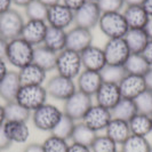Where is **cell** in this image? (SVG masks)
<instances>
[{
	"label": "cell",
	"mask_w": 152,
	"mask_h": 152,
	"mask_svg": "<svg viewBox=\"0 0 152 152\" xmlns=\"http://www.w3.org/2000/svg\"><path fill=\"white\" fill-rule=\"evenodd\" d=\"M7 44L8 41L0 37V60L6 58V52H7Z\"/></svg>",
	"instance_id": "cell-47"
},
{
	"label": "cell",
	"mask_w": 152,
	"mask_h": 152,
	"mask_svg": "<svg viewBox=\"0 0 152 152\" xmlns=\"http://www.w3.org/2000/svg\"><path fill=\"white\" fill-rule=\"evenodd\" d=\"M5 122H6V115H5V107H4V105H1V104H0V127H2Z\"/></svg>",
	"instance_id": "cell-53"
},
{
	"label": "cell",
	"mask_w": 152,
	"mask_h": 152,
	"mask_svg": "<svg viewBox=\"0 0 152 152\" xmlns=\"http://www.w3.org/2000/svg\"><path fill=\"white\" fill-rule=\"evenodd\" d=\"M83 69L93 70V71H101L107 65V60L103 48L99 46L91 45L80 53Z\"/></svg>",
	"instance_id": "cell-17"
},
{
	"label": "cell",
	"mask_w": 152,
	"mask_h": 152,
	"mask_svg": "<svg viewBox=\"0 0 152 152\" xmlns=\"http://www.w3.org/2000/svg\"><path fill=\"white\" fill-rule=\"evenodd\" d=\"M47 97L48 94L44 85H28L20 88L15 101L29 111L33 112L47 103Z\"/></svg>",
	"instance_id": "cell-2"
},
{
	"label": "cell",
	"mask_w": 152,
	"mask_h": 152,
	"mask_svg": "<svg viewBox=\"0 0 152 152\" xmlns=\"http://www.w3.org/2000/svg\"><path fill=\"white\" fill-rule=\"evenodd\" d=\"M91 105H93V97L77 89L73 95H71L66 101H64L62 111L65 115L78 122L83 120L84 115Z\"/></svg>",
	"instance_id": "cell-8"
},
{
	"label": "cell",
	"mask_w": 152,
	"mask_h": 152,
	"mask_svg": "<svg viewBox=\"0 0 152 152\" xmlns=\"http://www.w3.org/2000/svg\"><path fill=\"white\" fill-rule=\"evenodd\" d=\"M0 152H1V151H0Z\"/></svg>",
	"instance_id": "cell-58"
},
{
	"label": "cell",
	"mask_w": 152,
	"mask_h": 152,
	"mask_svg": "<svg viewBox=\"0 0 152 152\" xmlns=\"http://www.w3.org/2000/svg\"><path fill=\"white\" fill-rule=\"evenodd\" d=\"M42 148L45 152H68L69 143L66 140L50 134L42 142Z\"/></svg>",
	"instance_id": "cell-37"
},
{
	"label": "cell",
	"mask_w": 152,
	"mask_h": 152,
	"mask_svg": "<svg viewBox=\"0 0 152 152\" xmlns=\"http://www.w3.org/2000/svg\"><path fill=\"white\" fill-rule=\"evenodd\" d=\"M99 72L104 83H112V84H119L122 78L127 75L122 65H110V64H107Z\"/></svg>",
	"instance_id": "cell-35"
},
{
	"label": "cell",
	"mask_w": 152,
	"mask_h": 152,
	"mask_svg": "<svg viewBox=\"0 0 152 152\" xmlns=\"http://www.w3.org/2000/svg\"><path fill=\"white\" fill-rule=\"evenodd\" d=\"M124 68L127 75H135V76H144L150 69V65L146 63L142 54L132 53L128 56L127 61L125 62Z\"/></svg>",
	"instance_id": "cell-31"
},
{
	"label": "cell",
	"mask_w": 152,
	"mask_h": 152,
	"mask_svg": "<svg viewBox=\"0 0 152 152\" xmlns=\"http://www.w3.org/2000/svg\"><path fill=\"white\" fill-rule=\"evenodd\" d=\"M31 1H33V0H12V2H13L15 6H18V7H24V8L29 5Z\"/></svg>",
	"instance_id": "cell-50"
},
{
	"label": "cell",
	"mask_w": 152,
	"mask_h": 152,
	"mask_svg": "<svg viewBox=\"0 0 152 152\" xmlns=\"http://www.w3.org/2000/svg\"><path fill=\"white\" fill-rule=\"evenodd\" d=\"M12 142L9 141V138L6 136L4 128L0 127V151H4V150H7L12 146Z\"/></svg>",
	"instance_id": "cell-41"
},
{
	"label": "cell",
	"mask_w": 152,
	"mask_h": 152,
	"mask_svg": "<svg viewBox=\"0 0 152 152\" xmlns=\"http://www.w3.org/2000/svg\"><path fill=\"white\" fill-rule=\"evenodd\" d=\"M63 115V111L54 104L46 103L31 113L33 126L42 132H52Z\"/></svg>",
	"instance_id": "cell-3"
},
{
	"label": "cell",
	"mask_w": 152,
	"mask_h": 152,
	"mask_svg": "<svg viewBox=\"0 0 152 152\" xmlns=\"http://www.w3.org/2000/svg\"><path fill=\"white\" fill-rule=\"evenodd\" d=\"M151 144L146 137L130 135L121 144L120 152H149Z\"/></svg>",
	"instance_id": "cell-32"
},
{
	"label": "cell",
	"mask_w": 152,
	"mask_h": 152,
	"mask_svg": "<svg viewBox=\"0 0 152 152\" xmlns=\"http://www.w3.org/2000/svg\"><path fill=\"white\" fill-rule=\"evenodd\" d=\"M102 13H118L125 8V0H99L97 1Z\"/></svg>",
	"instance_id": "cell-39"
},
{
	"label": "cell",
	"mask_w": 152,
	"mask_h": 152,
	"mask_svg": "<svg viewBox=\"0 0 152 152\" xmlns=\"http://www.w3.org/2000/svg\"><path fill=\"white\" fill-rule=\"evenodd\" d=\"M149 152H152V145H151V148H150V151Z\"/></svg>",
	"instance_id": "cell-57"
},
{
	"label": "cell",
	"mask_w": 152,
	"mask_h": 152,
	"mask_svg": "<svg viewBox=\"0 0 152 152\" xmlns=\"http://www.w3.org/2000/svg\"><path fill=\"white\" fill-rule=\"evenodd\" d=\"M96 136H97V133H95L89 127H87L83 121H78L76 122V126L72 132L71 141L73 143L91 146Z\"/></svg>",
	"instance_id": "cell-30"
},
{
	"label": "cell",
	"mask_w": 152,
	"mask_h": 152,
	"mask_svg": "<svg viewBox=\"0 0 152 152\" xmlns=\"http://www.w3.org/2000/svg\"><path fill=\"white\" fill-rule=\"evenodd\" d=\"M24 152H45L42 144H39V143H31L28 144L26 148L24 149Z\"/></svg>",
	"instance_id": "cell-44"
},
{
	"label": "cell",
	"mask_w": 152,
	"mask_h": 152,
	"mask_svg": "<svg viewBox=\"0 0 152 152\" xmlns=\"http://www.w3.org/2000/svg\"><path fill=\"white\" fill-rule=\"evenodd\" d=\"M119 88L121 96L125 99H135L144 91H146V86L143 76L135 75H126L119 83Z\"/></svg>",
	"instance_id": "cell-18"
},
{
	"label": "cell",
	"mask_w": 152,
	"mask_h": 152,
	"mask_svg": "<svg viewBox=\"0 0 152 152\" xmlns=\"http://www.w3.org/2000/svg\"><path fill=\"white\" fill-rule=\"evenodd\" d=\"M101 32L109 39L124 38L129 30L122 13H102L99 25Z\"/></svg>",
	"instance_id": "cell-5"
},
{
	"label": "cell",
	"mask_w": 152,
	"mask_h": 152,
	"mask_svg": "<svg viewBox=\"0 0 152 152\" xmlns=\"http://www.w3.org/2000/svg\"><path fill=\"white\" fill-rule=\"evenodd\" d=\"M45 88L48 96L56 101L64 102L77 91V85L73 79L56 73L46 81Z\"/></svg>",
	"instance_id": "cell-6"
},
{
	"label": "cell",
	"mask_w": 152,
	"mask_h": 152,
	"mask_svg": "<svg viewBox=\"0 0 152 152\" xmlns=\"http://www.w3.org/2000/svg\"><path fill=\"white\" fill-rule=\"evenodd\" d=\"M105 135H107L117 144L121 145L132 135L128 121L112 118L105 128Z\"/></svg>",
	"instance_id": "cell-23"
},
{
	"label": "cell",
	"mask_w": 152,
	"mask_h": 152,
	"mask_svg": "<svg viewBox=\"0 0 152 152\" xmlns=\"http://www.w3.org/2000/svg\"><path fill=\"white\" fill-rule=\"evenodd\" d=\"M42 45L55 53L62 52L66 48V31L48 25Z\"/></svg>",
	"instance_id": "cell-25"
},
{
	"label": "cell",
	"mask_w": 152,
	"mask_h": 152,
	"mask_svg": "<svg viewBox=\"0 0 152 152\" xmlns=\"http://www.w3.org/2000/svg\"><path fill=\"white\" fill-rule=\"evenodd\" d=\"M57 54L58 53H55L44 45L37 46L34 47L33 52V63L44 69L46 72H49L52 70H55Z\"/></svg>",
	"instance_id": "cell-24"
},
{
	"label": "cell",
	"mask_w": 152,
	"mask_h": 152,
	"mask_svg": "<svg viewBox=\"0 0 152 152\" xmlns=\"http://www.w3.org/2000/svg\"><path fill=\"white\" fill-rule=\"evenodd\" d=\"M103 84V79L99 71H93V70H86L84 69L80 75L77 77V89L86 95L94 96L96 91H99L101 85Z\"/></svg>",
	"instance_id": "cell-15"
},
{
	"label": "cell",
	"mask_w": 152,
	"mask_h": 152,
	"mask_svg": "<svg viewBox=\"0 0 152 152\" xmlns=\"http://www.w3.org/2000/svg\"><path fill=\"white\" fill-rule=\"evenodd\" d=\"M6 136L12 143L22 144L25 143L30 136V128L26 122L21 121H6L2 126Z\"/></svg>",
	"instance_id": "cell-22"
},
{
	"label": "cell",
	"mask_w": 152,
	"mask_h": 152,
	"mask_svg": "<svg viewBox=\"0 0 152 152\" xmlns=\"http://www.w3.org/2000/svg\"><path fill=\"white\" fill-rule=\"evenodd\" d=\"M24 23L22 14L18 10L10 8L0 15V37L7 41L21 37Z\"/></svg>",
	"instance_id": "cell-7"
},
{
	"label": "cell",
	"mask_w": 152,
	"mask_h": 152,
	"mask_svg": "<svg viewBox=\"0 0 152 152\" xmlns=\"http://www.w3.org/2000/svg\"><path fill=\"white\" fill-rule=\"evenodd\" d=\"M33 52L34 47L23 38L18 37L8 41L5 60H7L10 65L20 70L33 62Z\"/></svg>",
	"instance_id": "cell-1"
},
{
	"label": "cell",
	"mask_w": 152,
	"mask_h": 152,
	"mask_svg": "<svg viewBox=\"0 0 152 152\" xmlns=\"http://www.w3.org/2000/svg\"><path fill=\"white\" fill-rule=\"evenodd\" d=\"M150 118H151V133H152V114L150 115Z\"/></svg>",
	"instance_id": "cell-55"
},
{
	"label": "cell",
	"mask_w": 152,
	"mask_h": 152,
	"mask_svg": "<svg viewBox=\"0 0 152 152\" xmlns=\"http://www.w3.org/2000/svg\"><path fill=\"white\" fill-rule=\"evenodd\" d=\"M122 15L129 29H144L150 20L143 6H125Z\"/></svg>",
	"instance_id": "cell-21"
},
{
	"label": "cell",
	"mask_w": 152,
	"mask_h": 152,
	"mask_svg": "<svg viewBox=\"0 0 152 152\" xmlns=\"http://www.w3.org/2000/svg\"><path fill=\"white\" fill-rule=\"evenodd\" d=\"M22 87L18 72L17 71H8L4 79L0 81V97L6 103L15 101L16 95Z\"/></svg>",
	"instance_id": "cell-19"
},
{
	"label": "cell",
	"mask_w": 152,
	"mask_h": 152,
	"mask_svg": "<svg viewBox=\"0 0 152 152\" xmlns=\"http://www.w3.org/2000/svg\"><path fill=\"white\" fill-rule=\"evenodd\" d=\"M89 1H94V2H97L99 0H89Z\"/></svg>",
	"instance_id": "cell-56"
},
{
	"label": "cell",
	"mask_w": 152,
	"mask_h": 152,
	"mask_svg": "<svg viewBox=\"0 0 152 152\" xmlns=\"http://www.w3.org/2000/svg\"><path fill=\"white\" fill-rule=\"evenodd\" d=\"M8 71L9 70L7 69V64H6L5 60H0V81L4 79V77L6 76Z\"/></svg>",
	"instance_id": "cell-48"
},
{
	"label": "cell",
	"mask_w": 152,
	"mask_h": 152,
	"mask_svg": "<svg viewBox=\"0 0 152 152\" xmlns=\"http://www.w3.org/2000/svg\"><path fill=\"white\" fill-rule=\"evenodd\" d=\"M40 2H42L45 6L47 7H52L54 5H57V4H60L61 2V0H39Z\"/></svg>",
	"instance_id": "cell-54"
},
{
	"label": "cell",
	"mask_w": 152,
	"mask_h": 152,
	"mask_svg": "<svg viewBox=\"0 0 152 152\" xmlns=\"http://www.w3.org/2000/svg\"><path fill=\"white\" fill-rule=\"evenodd\" d=\"M143 78H144L146 89H149V91H152V68H150L148 70V72L143 76Z\"/></svg>",
	"instance_id": "cell-45"
},
{
	"label": "cell",
	"mask_w": 152,
	"mask_h": 152,
	"mask_svg": "<svg viewBox=\"0 0 152 152\" xmlns=\"http://www.w3.org/2000/svg\"><path fill=\"white\" fill-rule=\"evenodd\" d=\"M93 45L91 30L81 26H73L66 31V48L77 53H81L87 47Z\"/></svg>",
	"instance_id": "cell-13"
},
{
	"label": "cell",
	"mask_w": 152,
	"mask_h": 152,
	"mask_svg": "<svg viewBox=\"0 0 152 152\" xmlns=\"http://www.w3.org/2000/svg\"><path fill=\"white\" fill-rule=\"evenodd\" d=\"M142 6L145 9V12L148 13V15L152 17V0H144Z\"/></svg>",
	"instance_id": "cell-49"
},
{
	"label": "cell",
	"mask_w": 152,
	"mask_h": 152,
	"mask_svg": "<svg viewBox=\"0 0 152 152\" xmlns=\"http://www.w3.org/2000/svg\"><path fill=\"white\" fill-rule=\"evenodd\" d=\"M68 152H91V151L89 146H86V145H81L72 142L71 144H69Z\"/></svg>",
	"instance_id": "cell-43"
},
{
	"label": "cell",
	"mask_w": 152,
	"mask_h": 152,
	"mask_svg": "<svg viewBox=\"0 0 152 152\" xmlns=\"http://www.w3.org/2000/svg\"><path fill=\"white\" fill-rule=\"evenodd\" d=\"M112 119L111 110L101 107L99 104H93L89 110L86 112L83 120L87 127H89L95 133L105 130L110 120Z\"/></svg>",
	"instance_id": "cell-11"
},
{
	"label": "cell",
	"mask_w": 152,
	"mask_h": 152,
	"mask_svg": "<svg viewBox=\"0 0 152 152\" xmlns=\"http://www.w3.org/2000/svg\"><path fill=\"white\" fill-rule=\"evenodd\" d=\"M75 126H76V121L63 113L60 121L56 124V126L50 132V134L68 141V140H71V135H72Z\"/></svg>",
	"instance_id": "cell-33"
},
{
	"label": "cell",
	"mask_w": 152,
	"mask_h": 152,
	"mask_svg": "<svg viewBox=\"0 0 152 152\" xmlns=\"http://www.w3.org/2000/svg\"><path fill=\"white\" fill-rule=\"evenodd\" d=\"M101 15L102 12L97 2L87 0L81 7L75 12V24L77 26L91 30L96 25H99Z\"/></svg>",
	"instance_id": "cell-10"
},
{
	"label": "cell",
	"mask_w": 152,
	"mask_h": 152,
	"mask_svg": "<svg viewBox=\"0 0 152 152\" xmlns=\"http://www.w3.org/2000/svg\"><path fill=\"white\" fill-rule=\"evenodd\" d=\"M89 148L91 152H118V144L107 135H97Z\"/></svg>",
	"instance_id": "cell-36"
},
{
	"label": "cell",
	"mask_w": 152,
	"mask_h": 152,
	"mask_svg": "<svg viewBox=\"0 0 152 152\" xmlns=\"http://www.w3.org/2000/svg\"><path fill=\"white\" fill-rule=\"evenodd\" d=\"M124 39L129 48L130 53L134 54L142 53V50L150 40L144 29H129L125 34Z\"/></svg>",
	"instance_id": "cell-26"
},
{
	"label": "cell",
	"mask_w": 152,
	"mask_h": 152,
	"mask_svg": "<svg viewBox=\"0 0 152 152\" xmlns=\"http://www.w3.org/2000/svg\"><path fill=\"white\" fill-rule=\"evenodd\" d=\"M135 101V104L137 107V112L138 113L148 114L151 115L152 114V91L146 89L141 95H138Z\"/></svg>",
	"instance_id": "cell-38"
},
{
	"label": "cell",
	"mask_w": 152,
	"mask_h": 152,
	"mask_svg": "<svg viewBox=\"0 0 152 152\" xmlns=\"http://www.w3.org/2000/svg\"><path fill=\"white\" fill-rule=\"evenodd\" d=\"M46 22L49 26L65 30L75 23V12L60 2L52 7H48Z\"/></svg>",
	"instance_id": "cell-12"
},
{
	"label": "cell",
	"mask_w": 152,
	"mask_h": 152,
	"mask_svg": "<svg viewBox=\"0 0 152 152\" xmlns=\"http://www.w3.org/2000/svg\"><path fill=\"white\" fill-rule=\"evenodd\" d=\"M141 54L144 57L146 63L150 65V68H152V39L149 40V42L146 44V46L144 47V49L142 50Z\"/></svg>",
	"instance_id": "cell-40"
},
{
	"label": "cell",
	"mask_w": 152,
	"mask_h": 152,
	"mask_svg": "<svg viewBox=\"0 0 152 152\" xmlns=\"http://www.w3.org/2000/svg\"><path fill=\"white\" fill-rule=\"evenodd\" d=\"M136 113L138 112H137L135 101L130 99H125V97H121V99L111 110L112 118L121 119L125 121H129Z\"/></svg>",
	"instance_id": "cell-27"
},
{
	"label": "cell",
	"mask_w": 152,
	"mask_h": 152,
	"mask_svg": "<svg viewBox=\"0 0 152 152\" xmlns=\"http://www.w3.org/2000/svg\"><path fill=\"white\" fill-rule=\"evenodd\" d=\"M128 126L132 135L146 137L151 133V118L148 114L136 113L128 121Z\"/></svg>",
	"instance_id": "cell-28"
},
{
	"label": "cell",
	"mask_w": 152,
	"mask_h": 152,
	"mask_svg": "<svg viewBox=\"0 0 152 152\" xmlns=\"http://www.w3.org/2000/svg\"><path fill=\"white\" fill-rule=\"evenodd\" d=\"M24 13L28 20L32 21H45L47 18V13H48V7L45 6L42 2L39 0H33L30 4L24 8Z\"/></svg>",
	"instance_id": "cell-34"
},
{
	"label": "cell",
	"mask_w": 152,
	"mask_h": 152,
	"mask_svg": "<svg viewBox=\"0 0 152 152\" xmlns=\"http://www.w3.org/2000/svg\"><path fill=\"white\" fill-rule=\"evenodd\" d=\"M18 77L21 80L22 86L28 85H44L47 80V72L44 69L38 66L33 62L25 65L24 68L20 69Z\"/></svg>",
	"instance_id": "cell-20"
},
{
	"label": "cell",
	"mask_w": 152,
	"mask_h": 152,
	"mask_svg": "<svg viewBox=\"0 0 152 152\" xmlns=\"http://www.w3.org/2000/svg\"><path fill=\"white\" fill-rule=\"evenodd\" d=\"M144 30H145V32L148 33V36H149V38L152 39V17H150V20H149V22L146 23V25H145Z\"/></svg>",
	"instance_id": "cell-52"
},
{
	"label": "cell",
	"mask_w": 152,
	"mask_h": 152,
	"mask_svg": "<svg viewBox=\"0 0 152 152\" xmlns=\"http://www.w3.org/2000/svg\"><path fill=\"white\" fill-rule=\"evenodd\" d=\"M48 29V24L45 21H32L28 20L24 23L21 38L28 41L33 47H37L44 44L46 32Z\"/></svg>",
	"instance_id": "cell-16"
},
{
	"label": "cell",
	"mask_w": 152,
	"mask_h": 152,
	"mask_svg": "<svg viewBox=\"0 0 152 152\" xmlns=\"http://www.w3.org/2000/svg\"><path fill=\"white\" fill-rule=\"evenodd\" d=\"M12 0H0V15H2L4 13H6L12 8Z\"/></svg>",
	"instance_id": "cell-46"
},
{
	"label": "cell",
	"mask_w": 152,
	"mask_h": 152,
	"mask_svg": "<svg viewBox=\"0 0 152 152\" xmlns=\"http://www.w3.org/2000/svg\"><path fill=\"white\" fill-rule=\"evenodd\" d=\"M107 64L110 65H122L127 61L130 50L124 38L109 39L103 47Z\"/></svg>",
	"instance_id": "cell-9"
},
{
	"label": "cell",
	"mask_w": 152,
	"mask_h": 152,
	"mask_svg": "<svg viewBox=\"0 0 152 152\" xmlns=\"http://www.w3.org/2000/svg\"><path fill=\"white\" fill-rule=\"evenodd\" d=\"M96 104L101 107L112 110L114 105L121 99V93L118 84H112V83H104L101 85L99 91L94 95Z\"/></svg>",
	"instance_id": "cell-14"
},
{
	"label": "cell",
	"mask_w": 152,
	"mask_h": 152,
	"mask_svg": "<svg viewBox=\"0 0 152 152\" xmlns=\"http://www.w3.org/2000/svg\"><path fill=\"white\" fill-rule=\"evenodd\" d=\"M5 115H6V121H21L26 122L31 118V111L22 107L20 103L16 101L7 102L5 105Z\"/></svg>",
	"instance_id": "cell-29"
},
{
	"label": "cell",
	"mask_w": 152,
	"mask_h": 152,
	"mask_svg": "<svg viewBox=\"0 0 152 152\" xmlns=\"http://www.w3.org/2000/svg\"><path fill=\"white\" fill-rule=\"evenodd\" d=\"M55 70L57 71V75L66 77L70 79H77V77L83 71V63L80 53L73 52L71 49H63L57 54V60Z\"/></svg>",
	"instance_id": "cell-4"
},
{
	"label": "cell",
	"mask_w": 152,
	"mask_h": 152,
	"mask_svg": "<svg viewBox=\"0 0 152 152\" xmlns=\"http://www.w3.org/2000/svg\"><path fill=\"white\" fill-rule=\"evenodd\" d=\"M62 1H63V2H62L63 5H65V6L70 8L71 10L76 12L77 9H79V8L81 7L87 0H62Z\"/></svg>",
	"instance_id": "cell-42"
},
{
	"label": "cell",
	"mask_w": 152,
	"mask_h": 152,
	"mask_svg": "<svg viewBox=\"0 0 152 152\" xmlns=\"http://www.w3.org/2000/svg\"><path fill=\"white\" fill-rule=\"evenodd\" d=\"M144 0H125L126 6H142Z\"/></svg>",
	"instance_id": "cell-51"
}]
</instances>
